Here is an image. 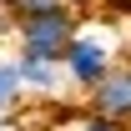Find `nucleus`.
Masks as SVG:
<instances>
[{
  "instance_id": "nucleus-1",
  "label": "nucleus",
  "mask_w": 131,
  "mask_h": 131,
  "mask_svg": "<svg viewBox=\"0 0 131 131\" xmlns=\"http://www.w3.org/2000/svg\"><path fill=\"white\" fill-rule=\"evenodd\" d=\"M121 61H126V30H121V15H91V20H81L76 40L66 46L61 71H66V86L86 101Z\"/></svg>"
},
{
  "instance_id": "nucleus-2",
  "label": "nucleus",
  "mask_w": 131,
  "mask_h": 131,
  "mask_svg": "<svg viewBox=\"0 0 131 131\" xmlns=\"http://www.w3.org/2000/svg\"><path fill=\"white\" fill-rule=\"evenodd\" d=\"M81 20H86L81 10H66V15H35V20L10 25V35H15V56L61 66V61H66V46L76 40V30H81Z\"/></svg>"
},
{
  "instance_id": "nucleus-3",
  "label": "nucleus",
  "mask_w": 131,
  "mask_h": 131,
  "mask_svg": "<svg viewBox=\"0 0 131 131\" xmlns=\"http://www.w3.org/2000/svg\"><path fill=\"white\" fill-rule=\"evenodd\" d=\"M86 111L101 121H116V126H131V56L86 96Z\"/></svg>"
},
{
  "instance_id": "nucleus-4",
  "label": "nucleus",
  "mask_w": 131,
  "mask_h": 131,
  "mask_svg": "<svg viewBox=\"0 0 131 131\" xmlns=\"http://www.w3.org/2000/svg\"><path fill=\"white\" fill-rule=\"evenodd\" d=\"M15 61V76H20V91H35V96H46L56 101L66 91V71L61 66H50V61H30V56H10Z\"/></svg>"
},
{
  "instance_id": "nucleus-5",
  "label": "nucleus",
  "mask_w": 131,
  "mask_h": 131,
  "mask_svg": "<svg viewBox=\"0 0 131 131\" xmlns=\"http://www.w3.org/2000/svg\"><path fill=\"white\" fill-rule=\"evenodd\" d=\"M66 10H81V5H76V0H5V15H10V25L35 20V15H66Z\"/></svg>"
},
{
  "instance_id": "nucleus-6",
  "label": "nucleus",
  "mask_w": 131,
  "mask_h": 131,
  "mask_svg": "<svg viewBox=\"0 0 131 131\" xmlns=\"http://www.w3.org/2000/svg\"><path fill=\"white\" fill-rule=\"evenodd\" d=\"M20 96H25V91H20L15 61H5V56H0V116H5V111H15V106H20Z\"/></svg>"
},
{
  "instance_id": "nucleus-7",
  "label": "nucleus",
  "mask_w": 131,
  "mask_h": 131,
  "mask_svg": "<svg viewBox=\"0 0 131 131\" xmlns=\"http://www.w3.org/2000/svg\"><path fill=\"white\" fill-rule=\"evenodd\" d=\"M56 131H126V126H116V121H101V116L81 111V116H71V121H56Z\"/></svg>"
},
{
  "instance_id": "nucleus-8",
  "label": "nucleus",
  "mask_w": 131,
  "mask_h": 131,
  "mask_svg": "<svg viewBox=\"0 0 131 131\" xmlns=\"http://www.w3.org/2000/svg\"><path fill=\"white\" fill-rule=\"evenodd\" d=\"M76 5H81V10H86V5H91V0H76Z\"/></svg>"
},
{
  "instance_id": "nucleus-9",
  "label": "nucleus",
  "mask_w": 131,
  "mask_h": 131,
  "mask_svg": "<svg viewBox=\"0 0 131 131\" xmlns=\"http://www.w3.org/2000/svg\"><path fill=\"white\" fill-rule=\"evenodd\" d=\"M0 5H5V0H0Z\"/></svg>"
}]
</instances>
